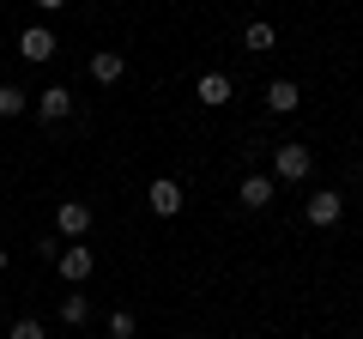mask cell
<instances>
[{"mask_svg": "<svg viewBox=\"0 0 363 339\" xmlns=\"http://www.w3.org/2000/svg\"><path fill=\"white\" fill-rule=\"evenodd\" d=\"M61 321H67V327H85V321H91L85 291H67V297H61Z\"/></svg>", "mask_w": 363, "mask_h": 339, "instance_id": "cell-12", "label": "cell"}, {"mask_svg": "<svg viewBox=\"0 0 363 339\" xmlns=\"http://www.w3.org/2000/svg\"><path fill=\"white\" fill-rule=\"evenodd\" d=\"M272 194H279V182H272V176H255V170H248V176H242V188H236V200H242L248 212H260Z\"/></svg>", "mask_w": 363, "mask_h": 339, "instance_id": "cell-8", "label": "cell"}, {"mask_svg": "<svg viewBox=\"0 0 363 339\" xmlns=\"http://www.w3.org/2000/svg\"><path fill=\"white\" fill-rule=\"evenodd\" d=\"M309 164H315L309 145H297V140H291V145H272V182H303Z\"/></svg>", "mask_w": 363, "mask_h": 339, "instance_id": "cell-1", "label": "cell"}, {"mask_svg": "<svg viewBox=\"0 0 363 339\" xmlns=\"http://www.w3.org/2000/svg\"><path fill=\"white\" fill-rule=\"evenodd\" d=\"M194 97H200L206 109H224V104H230V73H200Z\"/></svg>", "mask_w": 363, "mask_h": 339, "instance_id": "cell-10", "label": "cell"}, {"mask_svg": "<svg viewBox=\"0 0 363 339\" xmlns=\"http://www.w3.org/2000/svg\"><path fill=\"white\" fill-rule=\"evenodd\" d=\"M109 333H116V339H133V315L116 309V315H109Z\"/></svg>", "mask_w": 363, "mask_h": 339, "instance_id": "cell-15", "label": "cell"}, {"mask_svg": "<svg viewBox=\"0 0 363 339\" xmlns=\"http://www.w3.org/2000/svg\"><path fill=\"white\" fill-rule=\"evenodd\" d=\"M121 73H128V61H121L116 49H97V55H91V79H97V85H121Z\"/></svg>", "mask_w": 363, "mask_h": 339, "instance_id": "cell-11", "label": "cell"}, {"mask_svg": "<svg viewBox=\"0 0 363 339\" xmlns=\"http://www.w3.org/2000/svg\"><path fill=\"white\" fill-rule=\"evenodd\" d=\"M37 116H43V121H67V116H73V91H67V85L37 91Z\"/></svg>", "mask_w": 363, "mask_h": 339, "instance_id": "cell-9", "label": "cell"}, {"mask_svg": "<svg viewBox=\"0 0 363 339\" xmlns=\"http://www.w3.org/2000/svg\"><path fill=\"white\" fill-rule=\"evenodd\" d=\"M267 109H272V116H297V109H303V85H297V79H272V85H267Z\"/></svg>", "mask_w": 363, "mask_h": 339, "instance_id": "cell-5", "label": "cell"}, {"mask_svg": "<svg viewBox=\"0 0 363 339\" xmlns=\"http://www.w3.org/2000/svg\"><path fill=\"white\" fill-rule=\"evenodd\" d=\"M0 273H6V248H0Z\"/></svg>", "mask_w": 363, "mask_h": 339, "instance_id": "cell-18", "label": "cell"}, {"mask_svg": "<svg viewBox=\"0 0 363 339\" xmlns=\"http://www.w3.org/2000/svg\"><path fill=\"white\" fill-rule=\"evenodd\" d=\"M30 109V91H18V85H0V121H13Z\"/></svg>", "mask_w": 363, "mask_h": 339, "instance_id": "cell-13", "label": "cell"}, {"mask_svg": "<svg viewBox=\"0 0 363 339\" xmlns=\"http://www.w3.org/2000/svg\"><path fill=\"white\" fill-rule=\"evenodd\" d=\"M6 339H43V321H13V333Z\"/></svg>", "mask_w": 363, "mask_h": 339, "instance_id": "cell-16", "label": "cell"}, {"mask_svg": "<svg viewBox=\"0 0 363 339\" xmlns=\"http://www.w3.org/2000/svg\"><path fill=\"white\" fill-rule=\"evenodd\" d=\"M145 200H152V212H157V218H176V212H182V182L157 176V182L145 188Z\"/></svg>", "mask_w": 363, "mask_h": 339, "instance_id": "cell-7", "label": "cell"}, {"mask_svg": "<svg viewBox=\"0 0 363 339\" xmlns=\"http://www.w3.org/2000/svg\"><path fill=\"white\" fill-rule=\"evenodd\" d=\"M55 49H61V43H55V30H49V25H30L25 37H18V55H25V61H37V67H43V61H55Z\"/></svg>", "mask_w": 363, "mask_h": 339, "instance_id": "cell-4", "label": "cell"}, {"mask_svg": "<svg viewBox=\"0 0 363 339\" xmlns=\"http://www.w3.org/2000/svg\"><path fill=\"white\" fill-rule=\"evenodd\" d=\"M339 212H345V194H339V188H315V194L303 200V218H309L315 230H327V224H339Z\"/></svg>", "mask_w": 363, "mask_h": 339, "instance_id": "cell-2", "label": "cell"}, {"mask_svg": "<svg viewBox=\"0 0 363 339\" xmlns=\"http://www.w3.org/2000/svg\"><path fill=\"white\" fill-rule=\"evenodd\" d=\"M55 230L61 236H85L91 230V206L85 200H61V206H55Z\"/></svg>", "mask_w": 363, "mask_h": 339, "instance_id": "cell-6", "label": "cell"}, {"mask_svg": "<svg viewBox=\"0 0 363 339\" xmlns=\"http://www.w3.org/2000/svg\"><path fill=\"white\" fill-rule=\"evenodd\" d=\"M55 267H61V279H67V285H85V279H91V267H97V255H91L85 243H67L61 255H55Z\"/></svg>", "mask_w": 363, "mask_h": 339, "instance_id": "cell-3", "label": "cell"}, {"mask_svg": "<svg viewBox=\"0 0 363 339\" xmlns=\"http://www.w3.org/2000/svg\"><path fill=\"white\" fill-rule=\"evenodd\" d=\"M37 6H43V13H61V6H67V0H37Z\"/></svg>", "mask_w": 363, "mask_h": 339, "instance_id": "cell-17", "label": "cell"}, {"mask_svg": "<svg viewBox=\"0 0 363 339\" xmlns=\"http://www.w3.org/2000/svg\"><path fill=\"white\" fill-rule=\"evenodd\" d=\"M242 43H248V49H255V55H260V49H272V43H279V30H272L267 18H255V25L242 30Z\"/></svg>", "mask_w": 363, "mask_h": 339, "instance_id": "cell-14", "label": "cell"}]
</instances>
